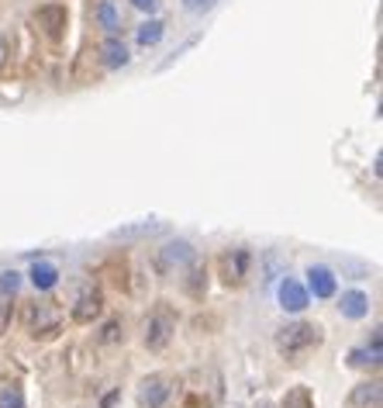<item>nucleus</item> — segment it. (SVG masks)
<instances>
[{"label": "nucleus", "instance_id": "obj_1", "mask_svg": "<svg viewBox=\"0 0 383 408\" xmlns=\"http://www.w3.org/2000/svg\"><path fill=\"white\" fill-rule=\"evenodd\" d=\"M321 329L314 322H287L283 329H277V350H280L283 360L290 363H301L311 350L321 346Z\"/></svg>", "mask_w": 383, "mask_h": 408}, {"label": "nucleus", "instance_id": "obj_29", "mask_svg": "<svg viewBox=\"0 0 383 408\" xmlns=\"http://www.w3.org/2000/svg\"><path fill=\"white\" fill-rule=\"evenodd\" d=\"M0 55H4V53H0Z\"/></svg>", "mask_w": 383, "mask_h": 408}, {"label": "nucleus", "instance_id": "obj_5", "mask_svg": "<svg viewBox=\"0 0 383 408\" xmlns=\"http://www.w3.org/2000/svg\"><path fill=\"white\" fill-rule=\"evenodd\" d=\"M252 263L255 256L249 246H231V249H225L218 256V273H221V280L228 287H242L249 280V273H252Z\"/></svg>", "mask_w": 383, "mask_h": 408}, {"label": "nucleus", "instance_id": "obj_22", "mask_svg": "<svg viewBox=\"0 0 383 408\" xmlns=\"http://www.w3.org/2000/svg\"><path fill=\"white\" fill-rule=\"evenodd\" d=\"M18 291H21V273L14 270V267H11V270H0V294H4V298H14Z\"/></svg>", "mask_w": 383, "mask_h": 408}, {"label": "nucleus", "instance_id": "obj_18", "mask_svg": "<svg viewBox=\"0 0 383 408\" xmlns=\"http://www.w3.org/2000/svg\"><path fill=\"white\" fill-rule=\"evenodd\" d=\"M94 339H97V346H118L121 339H125V322L114 315V319H107L97 332H94Z\"/></svg>", "mask_w": 383, "mask_h": 408}, {"label": "nucleus", "instance_id": "obj_28", "mask_svg": "<svg viewBox=\"0 0 383 408\" xmlns=\"http://www.w3.org/2000/svg\"><path fill=\"white\" fill-rule=\"evenodd\" d=\"M259 408H273V405H270V402H262V405H259Z\"/></svg>", "mask_w": 383, "mask_h": 408}, {"label": "nucleus", "instance_id": "obj_7", "mask_svg": "<svg viewBox=\"0 0 383 408\" xmlns=\"http://www.w3.org/2000/svg\"><path fill=\"white\" fill-rule=\"evenodd\" d=\"M101 315H104L101 287L83 284V287H79V294H77V301H73V308H70V319H73L77 326H90V322H97Z\"/></svg>", "mask_w": 383, "mask_h": 408}, {"label": "nucleus", "instance_id": "obj_24", "mask_svg": "<svg viewBox=\"0 0 383 408\" xmlns=\"http://www.w3.org/2000/svg\"><path fill=\"white\" fill-rule=\"evenodd\" d=\"M179 4H183L187 14H207V11H214L221 0H179Z\"/></svg>", "mask_w": 383, "mask_h": 408}, {"label": "nucleus", "instance_id": "obj_9", "mask_svg": "<svg viewBox=\"0 0 383 408\" xmlns=\"http://www.w3.org/2000/svg\"><path fill=\"white\" fill-rule=\"evenodd\" d=\"M101 62L107 70H125L128 62H131V53H128V45L118 35H107L101 42Z\"/></svg>", "mask_w": 383, "mask_h": 408}, {"label": "nucleus", "instance_id": "obj_6", "mask_svg": "<svg viewBox=\"0 0 383 408\" xmlns=\"http://www.w3.org/2000/svg\"><path fill=\"white\" fill-rule=\"evenodd\" d=\"M177 395V381L170 374H149L138 384V408H170Z\"/></svg>", "mask_w": 383, "mask_h": 408}, {"label": "nucleus", "instance_id": "obj_25", "mask_svg": "<svg viewBox=\"0 0 383 408\" xmlns=\"http://www.w3.org/2000/svg\"><path fill=\"white\" fill-rule=\"evenodd\" d=\"M342 270H349L356 280H362V277H370V267L366 263H356V260H342Z\"/></svg>", "mask_w": 383, "mask_h": 408}, {"label": "nucleus", "instance_id": "obj_26", "mask_svg": "<svg viewBox=\"0 0 383 408\" xmlns=\"http://www.w3.org/2000/svg\"><path fill=\"white\" fill-rule=\"evenodd\" d=\"M131 7L142 11V14H152L155 7H159V0H131Z\"/></svg>", "mask_w": 383, "mask_h": 408}, {"label": "nucleus", "instance_id": "obj_27", "mask_svg": "<svg viewBox=\"0 0 383 408\" xmlns=\"http://www.w3.org/2000/svg\"><path fill=\"white\" fill-rule=\"evenodd\" d=\"M4 322H7V308L0 304V332H4Z\"/></svg>", "mask_w": 383, "mask_h": 408}, {"label": "nucleus", "instance_id": "obj_10", "mask_svg": "<svg viewBox=\"0 0 383 408\" xmlns=\"http://www.w3.org/2000/svg\"><path fill=\"white\" fill-rule=\"evenodd\" d=\"M277 294H280L283 311H304L307 308V287L301 284V280H294V277H283Z\"/></svg>", "mask_w": 383, "mask_h": 408}, {"label": "nucleus", "instance_id": "obj_23", "mask_svg": "<svg viewBox=\"0 0 383 408\" xmlns=\"http://www.w3.org/2000/svg\"><path fill=\"white\" fill-rule=\"evenodd\" d=\"M0 408H25L21 387H0Z\"/></svg>", "mask_w": 383, "mask_h": 408}, {"label": "nucleus", "instance_id": "obj_8", "mask_svg": "<svg viewBox=\"0 0 383 408\" xmlns=\"http://www.w3.org/2000/svg\"><path fill=\"white\" fill-rule=\"evenodd\" d=\"M66 21H70V14H66V7H62V4H45V7H38V11H35V25L42 28L52 42H59V38H62Z\"/></svg>", "mask_w": 383, "mask_h": 408}, {"label": "nucleus", "instance_id": "obj_21", "mask_svg": "<svg viewBox=\"0 0 383 408\" xmlns=\"http://www.w3.org/2000/svg\"><path fill=\"white\" fill-rule=\"evenodd\" d=\"M283 408H314V398H311V391H307L304 384H297V387H290V391H287Z\"/></svg>", "mask_w": 383, "mask_h": 408}, {"label": "nucleus", "instance_id": "obj_14", "mask_svg": "<svg viewBox=\"0 0 383 408\" xmlns=\"http://www.w3.org/2000/svg\"><path fill=\"white\" fill-rule=\"evenodd\" d=\"M338 311H342L345 319H366V315H370V298H366L362 291H345V294L338 298Z\"/></svg>", "mask_w": 383, "mask_h": 408}, {"label": "nucleus", "instance_id": "obj_20", "mask_svg": "<svg viewBox=\"0 0 383 408\" xmlns=\"http://www.w3.org/2000/svg\"><path fill=\"white\" fill-rule=\"evenodd\" d=\"M162 31H166V25L159 21V18H149L145 25H138V45L142 49H152V45H159V38H162Z\"/></svg>", "mask_w": 383, "mask_h": 408}, {"label": "nucleus", "instance_id": "obj_11", "mask_svg": "<svg viewBox=\"0 0 383 408\" xmlns=\"http://www.w3.org/2000/svg\"><path fill=\"white\" fill-rule=\"evenodd\" d=\"M307 294H314V298H332L335 294V273L328 267H311L307 270Z\"/></svg>", "mask_w": 383, "mask_h": 408}, {"label": "nucleus", "instance_id": "obj_4", "mask_svg": "<svg viewBox=\"0 0 383 408\" xmlns=\"http://www.w3.org/2000/svg\"><path fill=\"white\" fill-rule=\"evenodd\" d=\"M197 260V249L187 243V239H170L166 246H159L152 256V270L159 277H177V273L187 270V263Z\"/></svg>", "mask_w": 383, "mask_h": 408}, {"label": "nucleus", "instance_id": "obj_12", "mask_svg": "<svg viewBox=\"0 0 383 408\" xmlns=\"http://www.w3.org/2000/svg\"><path fill=\"white\" fill-rule=\"evenodd\" d=\"M94 21H97L101 31L118 35V31H121V11H118V4H114V0H101V4L94 7Z\"/></svg>", "mask_w": 383, "mask_h": 408}, {"label": "nucleus", "instance_id": "obj_13", "mask_svg": "<svg viewBox=\"0 0 383 408\" xmlns=\"http://www.w3.org/2000/svg\"><path fill=\"white\" fill-rule=\"evenodd\" d=\"M28 277H31V287H35L38 294H45V291H52V287L59 284V267L49 263V260H42V263H35V267L28 270Z\"/></svg>", "mask_w": 383, "mask_h": 408}, {"label": "nucleus", "instance_id": "obj_19", "mask_svg": "<svg viewBox=\"0 0 383 408\" xmlns=\"http://www.w3.org/2000/svg\"><path fill=\"white\" fill-rule=\"evenodd\" d=\"M155 232H162V225L159 221H142V225H128V228H118L114 232V239L118 243H128V239H149Z\"/></svg>", "mask_w": 383, "mask_h": 408}, {"label": "nucleus", "instance_id": "obj_17", "mask_svg": "<svg viewBox=\"0 0 383 408\" xmlns=\"http://www.w3.org/2000/svg\"><path fill=\"white\" fill-rule=\"evenodd\" d=\"M380 329L373 332V343H366V346H359L349 353V363L353 367H380Z\"/></svg>", "mask_w": 383, "mask_h": 408}, {"label": "nucleus", "instance_id": "obj_3", "mask_svg": "<svg viewBox=\"0 0 383 408\" xmlns=\"http://www.w3.org/2000/svg\"><path fill=\"white\" fill-rule=\"evenodd\" d=\"M21 322L35 339H52L62 329V308L55 301H31L21 311Z\"/></svg>", "mask_w": 383, "mask_h": 408}, {"label": "nucleus", "instance_id": "obj_16", "mask_svg": "<svg viewBox=\"0 0 383 408\" xmlns=\"http://www.w3.org/2000/svg\"><path fill=\"white\" fill-rule=\"evenodd\" d=\"M353 408H380V381H362L353 387Z\"/></svg>", "mask_w": 383, "mask_h": 408}, {"label": "nucleus", "instance_id": "obj_15", "mask_svg": "<svg viewBox=\"0 0 383 408\" xmlns=\"http://www.w3.org/2000/svg\"><path fill=\"white\" fill-rule=\"evenodd\" d=\"M183 287H187V294H190V298H204V291H207V267L201 263V260L187 263V277H183Z\"/></svg>", "mask_w": 383, "mask_h": 408}, {"label": "nucleus", "instance_id": "obj_2", "mask_svg": "<svg viewBox=\"0 0 383 408\" xmlns=\"http://www.w3.org/2000/svg\"><path fill=\"white\" fill-rule=\"evenodd\" d=\"M173 336H177V311L166 301H159L149 311V319L142 322V346L149 353H162L173 343Z\"/></svg>", "mask_w": 383, "mask_h": 408}]
</instances>
